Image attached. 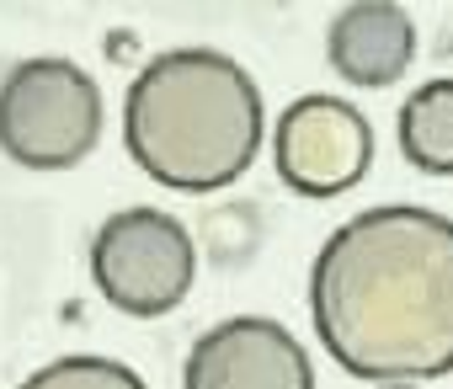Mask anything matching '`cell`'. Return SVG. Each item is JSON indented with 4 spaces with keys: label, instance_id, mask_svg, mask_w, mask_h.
Here are the masks:
<instances>
[{
    "label": "cell",
    "instance_id": "9c48e42d",
    "mask_svg": "<svg viewBox=\"0 0 453 389\" xmlns=\"http://www.w3.org/2000/svg\"><path fill=\"white\" fill-rule=\"evenodd\" d=\"M17 389H150V384L128 362H118V357L70 352V357H54L38 373H27Z\"/></svg>",
    "mask_w": 453,
    "mask_h": 389
},
{
    "label": "cell",
    "instance_id": "6da1fadb",
    "mask_svg": "<svg viewBox=\"0 0 453 389\" xmlns=\"http://www.w3.org/2000/svg\"><path fill=\"white\" fill-rule=\"evenodd\" d=\"M320 347L368 384L453 373V219L379 203L326 235L310 267Z\"/></svg>",
    "mask_w": 453,
    "mask_h": 389
},
{
    "label": "cell",
    "instance_id": "7a4b0ae2",
    "mask_svg": "<svg viewBox=\"0 0 453 389\" xmlns=\"http://www.w3.org/2000/svg\"><path fill=\"white\" fill-rule=\"evenodd\" d=\"M262 139V91L241 59L219 49H165L128 80L123 144L171 192H224L251 171Z\"/></svg>",
    "mask_w": 453,
    "mask_h": 389
},
{
    "label": "cell",
    "instance_id": "5b68a950",
    "mask_svg": "<svg viewBox=\"0 0 453 389\" xmlns=\"http://www.w3.org/2000/svg\"><path fill=\"white\" fill-rule=\"evenodd\" d=\"M373 160V128L368 118L342 102V96H299L278 112L273 123V165L283 187H294L299 198H342L368 176Z\"/></svg>",
    "mask_w": 453,
    "mask_h": 389
},
{
    "label": "cell",
    "instance_id": "30bf717a",
    "mask_svg": "<svg viewBox=\"0 0 453 389\" xmlns=\"http://www.w3.org/2000/svg\"><path fill=\"white\" fill-rule=\"evenodd\" d=\"M373 389H421V384H373Z\"/></svg>",
    "mask_w": 453,
    "mask_h": 389
},
{
    "label": "cell",
    "instance_id": "277c9868",
    "mask_svg": "<svg viewBox=\"0 0 453 389\" xmlns=\"http://www.w3.org/2000/svg\"><path fill=\"white\" fill-rule=\"evenodd\" d=\"M91 278L112 309L134 320H160L192 294L197 246L187 225L160 209H118L91 240Z\"/></svg>",
    "mask_w": 453,
    "mask_h": 389
},
{
    "label": "cell",
    "instance_id": "8992f818",
    "mask_svg": "<svg viewBox=\"0 0 453 389\" xmlns=\"http://www.w3.org/2000/svg\"><path fill=\"white\" fill-rule=\"evenodd\" d=\"M181 389H315V362L288 325L235 315L187 347Z\"/></svg>",
    "mask_w": 453,
    "mask_h": 389
},
{
    "label": "cell",
    "instance_id": "52a82bcc",
    "mask_svg": "<svg viewBox=\"0 0 453 389\" xmlns=\"http://www.w3.org/2000/svg\"><path fill=\"white\" fill-rule=\"evenodd\" d=\"M416 27L395 0H352L326 27V59L347 86L384 91L411 70Z\"/></svg>",
    "mask_w": 453,
    "mask_h": 389
},
{
    "label": "cell",
    "instance_id": "3957f363",
    "mask_svg": "<svg viewBox=\"0 0 453 389\" xmlns=\"http://www.w3.org/2000/svg\"><path fill=\"white\" fill-rule=\"evenodd\" d=\"M102 86L75 59H22L0 80V149L27 171H70L102 144Z\"/></svg>",
    "mask_w": 453,
    "mask_h": 389
},
{
    "label": "cell",
    "instance_id": "ba28073f",
    "mask_svg": "<svg viewBox=\"0 0 453 389\" xmlns=\"http://www.w3.org/2000/svg\"><path fill=\"white\" fill-rule=\"evenodd\" d=\"M395 139L421 176H453V75H437L405 96Z\"/></svg>",
    "mask_w": 453,
    "mask_h": 389
}]
</instances>
